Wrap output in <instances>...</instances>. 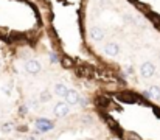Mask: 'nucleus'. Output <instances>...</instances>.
Segmentation results:
<instances>
[{
	"label": "nucleus",
	"mask_w": 160,
	"mask_h": 140,
	"mask_svg": "<svg viewBox=\"0 0 160 140\" xmlns=\"http://www.w3.org/2000/svg\"><path fill=\"white\" fill-rule=\"evenodd\" d=\"M25 70H27V73H30V75H38V73H41L42 67H41L39 61L30 59V61H27V64H25Z\"/></svg>",
	"instance_id": "1"
},
{
	"label": "nucleus",
	"mask_w": 160,
	"mask_h": 140,
	"mask_svg": "<svg viewBox=\"0 0 160 140\" xmlns=\"http://www.w3.org/2000/svg\"><path fill=\"white\" fill-rule=\"evenodd\" d=\"M68 112H70V107H68V104H67V103H56V104H54L53 114L56 115V117L62 118V117L68 115Z\"/></svg>",
	"instance_id": "2"
},
{
	"label": "nucleus",
	"mask_w": 160,
	"mask_h": 140,
	"mask_svg": "<svg viewBox=\"0 0 160 140\" xmlns=\"http://www.w3.org/2000/svg\"><path fill=\"white\" fill-rule=\"evenodd\" d=\"M156 73V67L151 64V62H143L142 64V67H140V75L143 76V78H149V76H152Z\"/></svg>",
	"instance_id": "3"
},
{
	"label": "nucleus",
	"mask_w": 160,
	"mask_h": 140,
	"mask_svg": "<svg viewBox=\"0 0 160 140\" xmlns=\"http://www.w3.org/2000/svg\"><path fill=\"white\" fill-rule=\"evenodd\" d=\"M36 128H38L41 132H47V131H50V129L53 128V125H52L47 118H39V120L36 122Z\"/></svg>",
	"instance_id": "4"
},
{
	"label": "nucleus",
	"mask_w": 160,
	"mask_h": 140,
	"mask_svg": "<svg viewBox=\"0 0 160 140\" xmlns=\"http://www.w3.org/2000/svg\"><path fill=\"white\" fill-rule=\"evenodd\" d=\"M64 98H65V103H67V104H78V101H79V93L76 92V91H68Z\"/></svg>",
	"instance_id": "5"
},
{
	"label": "nucleus",
	"mask_w": 160,
	"mask_h": 140,
	"mask_svg": "<svg viewBox=\"0 0 160 140\" xmlns=\"http://www.w3.org/2000/svg\"><path fill=\"white\" fill-rule=\"evenodd\" d=\"M145 96L146 98H152V100H160V87L159 86H151L148 92H145Z\"/></svg>",
	"instance_id": "6"
},
{
	"label": "nucleus",
	"mask_w": 160,
	"mask_h": 140,
	"mask_svg": "<svg viewBox=\"0 0 160 140\" xmlns=\"http://www.w3.org/2000/svg\"><path fill=\"white\" fill-rule=\"evenodd\" d=\"M104 51H106L109 56H117L120 53V47H118V44H115V42H109L104 47Z\"/></svg>",
	"instance_id": "7"
},
{
	"label": "nucleus",
	"mask_w": 160,
	"mask_h": 140,
	"mask_svg": "<svg viewBox=\"0 0 160 140\" xmlns=\"http://www.w3.org/2000/svg\"><path fill=\"white\" fill-rule=\"evenodd\" d=\"M68 92V89L65 87V84H62V83H58L56 86H54V93L56 95H59V96H65Z\"/></svg>",
	"instance_id": "8"
},
{
	"label": "nucleus",
	"mask_w": 160,
	"mask_h": 140,
	"mask_svg": "<svg viewBox=\"0 0 160 140\" xmlns=\"http://www.w3.org/2000/svg\"><path fill=\"white\" fill-rule=\"evenodd\" d=\"M117 98L123 103H134L135 101V96L131 93H120V95H117Z\"/></svg>",
	"instance_id": "9"
},
{
	"label": "nucleus",
	"mask_w": 160,
	"mask_h": 140,
	"mask_svg": "<svg viewBox=\"0 0 160 140\" xmlns=\"http://www.w3.org/2000/svg\"><path fill=\"white\" fill-rule=\"evenodd\" d=\"M92 38L95 39V41H103V38H104V31L101 30V28H92Z\"/></svg>",
	"instance_id": "10"
},
{
	"label": "nucleus",
	"mask_w": 160,
	"mask_h": 140,
	"mask_svg": "<svg viewBox=\"0 0 160 140\" xmlns=\"http://www.w3.org/2000/svg\"><path fill=\"white\" fill-rule=\"evenodd\" d=\"M39 100H41L42 103L50 101V100H52V93L48 92V91H42V92H41V96H39Z\"/></svg>",
	"instance_id": "11"
},
{
	"label": "nucleus",
	"mask_w": 160,
	"mask_h": 140,
	"mask_svg": "<svg viewBox=\"0 0 160 140\" xmlns=\"http://www.w3.org/2000/svg\"><path fill=\"white\" fill-rule=\"evenodd\" d=\"M95 103H97L100 107H106V106H109V100H107V98H104V96L97 98V100H95Z\"/></svg>",
	"instance_id": "12"
},
{
	"label": "nucleus",
	"mask_w": 160,
	"mask_h": 140,
	"mask_svg": "<svg viewBox=\"0 0 160 140\" xmlns=\"http://www.w3.org/2000/svg\"><path fill=\"white\" fill-rule=\"evenodd\" d=\"M149 19H151L157 27H160V16H157L156 13H149Z\"/></svg>",
	"instance_id": "13"
},
{
	"label": "nucleus",
	"mask_w": 160,
	"mask_h": 140,
	"mask_svg": "<svg viewBox=\"0 0 160 140\" xmlns=\"http://www.w3.org/2000/svg\"><path fill=\"white\" fill-rule=\"evenodd\" d=\"M62 65H64V67H70V65H72V61H70L68 58H62Z\"/></svg>",
	"instance_id": "14"
},
{
	"label": "nucleus",
	"mask_w": 160,
	"mask_h": 140,
	"mask_svg": "<svg viewBox=\"0 0 160 140\" xmlns=\"http://www.w3.org/2000/svg\"><path fill=\"white\" fill-rule=\"evenodd\" d=\"M128 140H142V139H140V137H138L137 134H134V132H131V134L128 136Z\"/></svg>",
	"instance_id": "15"
},
{
	"label": "nucleus",
	"mask_w": 160,
	"mask_h": 140,
	"mask_svg": "<svg viewBox=\"0 0 160 140\" xmlns=\"http://www.w3.org/2000/svg\"><path fill=\"white\" fill-rule=\"evenodd\" d=\"M11 89H12V84H6V86H5V93L9 95V93H11Z\"/></svg>",
	"instance_id": "16"
},
{
	"label": "nucleus",
	"mask_w": 160,
	"mask_h": 140,
	"mask_svg": "<svg viewBox=\"0 0 160 140\" xmlns=\"http://www.w3.org/2000/svg\"><path fill=\"white\" fill-rule=\"evenodd\" d=\"M78 103H79V104H81V106L84 107V106L87 104V100H86V98H79V101H78Z\"/></svg>",
	"instance_id": "17"
},
{
	"label": "nucleus",
	"mask_w": 160,
	"mask_h": 140,
	"mask_svg": "<svg viewBox=\"0 0 160 140\" xmlns=\"http://www.w3.org/2000/svg\"><path fill=\"white\" fill-rule=\"evenodd\" d=\"M3 129H5V131H11V129H12V125H8V123H6V125H3Z\"/></svg>",
	"instance_id": "18"
},
{
	"label": "nucleus",
	"mask_w": 160,
	"mask_h": 140,
	"mask_svg": "<svg viewBox=\"0 0 160 140\" xmlns=\"http://www.w3.org/2000/svg\"><path fill=\"white\" fill-rule=\"evenodd\" d=\"M154 114H156V115L160 118V109H154Z\"/></svg>",
	"instance_id": "19"
},
{
	"label": "nucleus",
	"mask_w": 160,
	"mask_h": 140,
	"mask_svg": "<svg viewBox=\"0 0 160 140\" xmlns=\"http://www.w3.org/2000/svg\"><path fill=\"white\" fill-rule=\"evenodd\" d=\"M25 112H27V109H25V106H22L20 107V114H25Z\"/></svg>",
	"instance_id": "20"
},
{
	"label": "nucleus",
	"mask_w": 160,
	"mask_h": 140,
	"mask_svg": "<svg viewBox=\"0 0 160 140\" xmlns=\"http://www.w3.org/2000/svg\"><path fill=\"white\" fill-rule=\"evenodd\" d=\"M27 140H38L36 137H33V136H30V137H27Z\"/></svg>",
	"instance_id": "21"
}]
</instances>
